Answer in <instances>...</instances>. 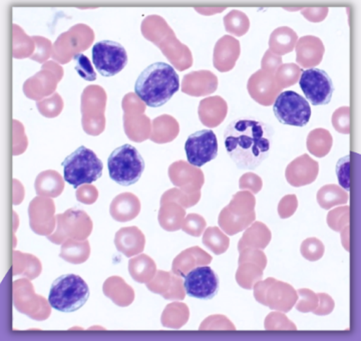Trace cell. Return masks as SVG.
Instances as JSON below:
<instances>
[{
    "instance_id": "7",
    "label": "cell",
    "mask_w": 361,
    "mask_h": 341,
    "mask_svg": "<svg viewBox=\"0 0 361 341\" xmlns=\"http://www.w3.org/2000/svg\"><path fill=\"white\" fill-rule=\"evenodd\" d=\"M92 63L103 77L111 78L128 65V54L120 42L102 40L92 46Z\"/></svg>"
},
{
    "instance_id": "3",
    "label": "cell",
    "mask_w": 361,
    "mask_h": 341,
    "mask_svg": "<svg viewBox=\"0 0 361 341\" xmlns=\"http://www.w3.org/2000/svg\"><path fill=\"white\" fill-rule=\"evenodd\" d=\"M90 298V288L82 277L66 274L51 284L49 303L61 312H75L82 309Z\"/></svg>"
},
{
    "instance_id": "4",
    "label": "cell",
    "mask_w": 361,
    "mask_h": 341,
    "mask_svg": "<svg viewBox=\"0 0 361 341\" xmlns=\"http://www.w3.org/2000/svg\"><path fill=\"white\" fill-rule=\"evenodd\" d=\"M61 166L66 182L77 189L82 184H92L103 176L104 164L94 151L80 146L65 159Z\"/></svg>"
},
{
    "instance_id": "11",
    "label": "cell",
    "mask_w": 361,
    "mask_h": 341,
    "mask_svg": "<svg viewBox=\"0 0 361 341\" xmlns=\"http://www.w3.org/2000/svg\"><path fill=\"white\" fill-rule=\"evenodd\" d=\"M248 91L257 103L263 106H270L274 103L281 87L278 85L272 73L258 70L249 79Z\"/></svg>"
},
{
    "instance_id": "14",
    "label": "cell",
    "mask_w": 361,
    "mask_h": 341,
    "mask_svg": "<svg viewBox=\"0 0 361 341\" xmlns=\"http://www.w3.org/2000/svg\"><path fill=\"white\" fill-rule=\"evenodd\" d=\"M297 42V35L291 28L283 27L277 28L271 35L269 40L270 51L282 56L291 53Z\"/></svg>"
},
{
    "instance_id": "18",
    "label": "cell",
    "mask_w": 361,
    "mask_h": 341,
    "mask_svg": "<svg viewBox=\"0 0 361 341\" xmlns=\"http://www.w3.org/2000/svg\"><path fill=\"white\" fill-rule=\"evenodd\" d=\"M73 61H75V70L80 78L87 82H94L97 80V73L87 56L82 54H78L73 56Z\"/></svg>"
},
{
    "instance_id": "13",
    "label": "cell",
    "mask_w": 361,
    "mask_h": 341,
    "mask_svg": "<svg viewBox=\"0 0 361 341\" xmlns=\"http://www.w3.org/2000/svg\"><path fill=\"white\" fill-rule=\"evenodd\" d=\"M297 63L304 68L319 65L324 54L322 40L315 37H304L296 46Z\"/></svg>"
},
{
    "instance_id": "20",
    "label": "cell",
    "mask_w": 361,
    "mask_h": 341,
    "mask_svg": "<svg viewBox=\"0 0 361 341\" xmlns=\"http://www.w3.org/2000/svg\"><path fill=\"white\" fill-rule=\"evenodd\" d=\"M336 175L338 183L344 190H350V158L349 156L341 159L336 165Z\"/></svg>"
},
{
    "instance_id": "16",
    "label": "cell",
    "mask_w": 361,
    "mask_h": 341,
    "mask_svg": "<svg viewBox=\"0 0 361 341\" xmlns=\"http://www.w3.org/2000/svg\"><path fill=\"white\" fill-rule=\"evenodd\" d=\"M302 73V70L298 68L294 63H286V65L280 66L275 75L278 85L282 89L295 85L299 79V75Z\"/></svg>"
},
{
    "instance_id": "6",
    "label": "cell",
    "mask_w": 361,
    "mask_h": 341,
    "mask_svg": "<svg viewBox=\"0 0 361 341\" xmlns=\"http://www.w3.org/2000/svg\"><path fill=\"white\" fill-rule=\"evenodd\" d=\"M273 112L279 123L294 127H305L311 118V108L307 99L293 91L282 92L277 97Z\"/></svg>"
},
{
    "instance_id": "1",
    "label": "cell",
    "mask_w": 361,
    "mask_h": 341,
    "mask_svg": "<svg viewBox=\"0 0 361 341\" xmlns=\"http://www.w3.org/2000/svg\"><path fill=\"white\" fill-rule=\"evenodd\" d=\"M274 129L255 120H235L224 132L225 149L241 170H255L269 157Z\"/></svg>"
},
{
    "instance_id": "8",
    "label": "cell",
    "mask_w": 361,
    "mask_h": 341,
    "mask_svg": "<svg viewBox=\"0 0 361 341\" xmlns=\"http://www.w3.org/2000/svg\"><path fill=\"white\" fill-rule=\"evenodd\" d=\"M299 85L311 105L325 106L331 101L334 92V82L325 70L320 68L302 70Z\"/></svg>"
},
{
    "instance_id": "17",
    "label": "cell",
    "mask_w": 361,
    "mask_h": 341,
    "mask_svg": "<svg viewBox=\"0 0 361 341\" xmlns=\"http://www.w3.org/2000/svg\"><path fill=\"white\" fill-rule=\"evenodd\" d=\"M225 25L226 30L228 32H231L233 35L238 37V27H237V25H239L240 30H241L244 35L248 32L250 23H249L246 14L240 13V11H233L231 13L226 16Z\"/></svg>"
},
{
    "instance_id": "12",
    "label": "cell",
    "mask_w": 361,
    "mask_h": 341,
    "mask_svg": "<svg viewBox=\"0 0 361 341\" xmlns=\"http://www.w3.org/2000/svg\"><path fill=\"white\" fill-rule=\"evenodd\" d=\"M318 169V163L307 155H303L302 157L297 158L287 167V181L294 187L312 183L317 177Z\"/></svg>"
},
{
    "instance_id": "21",
    "label": "cell",
    "mask_w": 361,
    "mask_h": 341,
    "mask_svg": "<svg viewBox=\"0 0 361 341\" xmlns=\"http://www.w3.org/2000/svg\"><path fill=\"white\" fill-rule=\"evenodd\" d=\"M282 63V58L279 56H275L272 51H267L262 61L263 70L266 73H272L276 72Z\"/></svg>"
},
{
    "instance_id": "19",
    "label": "cell",
    "mask_w": 361,
    "mask_h": 341,
    "mask_svg": "<svg viewBox=\"0 0 361 341\" xmlns=\"http://www.w3.org/2000/svg\"><path fill=\"white\" fill-rule=\"evenodd\" d=\"M323 245L322 241L318 239L311 238L304 241L302 246H301V252L304 257L310 261H316L319 260L323 255Z\"/></svg>"
},
{
    "instance_id": "5",
    "label": "cell",
    "mask_w": 361,
    "mask_h": 341,
    "mask_svg": "<svg viewBox=\"0 0 361 341\" xmlns=\"http://www.w3.org/2000/svg\"><path fill=\"white\" fill-rule=\"evenodd\" d=\"M111 179L121 186H130L141 179L145 170V161L132 144H126L111 151L108 159Z\"/></svg>"
},
{
    "instance_id": "10",
    "label": "cell",
    "mask_w": 361,
    "mask_h": 341,
    "mask_svg": "<svg viewBox=\"0 0 361 341\" xmlns=\"http://www.w3.org/2000/svg\"><path fill=\"white\" fill-rule=\"evenodd\" d=\"M220 281L211 267H197L185 275L184 288L190 297L211 300L218 294Z\"/></svg>"
},
{
    "instance_id": "15",
    "label": "cell",
    "mask_w": 361,
    "mask_h": 341,
    "mask_svg": "<svg viewBox=\"0 0 361 341\" xmlns=\"http://www.w3.org/2000/svg\"><path fill=\"white\" fill-rule=\"evenodd\" d=\"M317 200L324 209H330L332 206L341 205L348 202V196L336 185H327L318 192Z\"/></svg>"
},
{
    "instance_id": "9",
    "label": "cell",
    "mask_w": 361,
    "mask_h": 341,
    "mask_svg": "<svg viewBox=\"0 0 361 341\" xmlns=\"http://www.w3.org/2000/svg\"><path fill=\"white\" fill-rule=\"evenodd\" d=\"M188 162L200 168L218 155V140L211 130H202L192 134L185 144Z\"/></svg>"
},
{
    "instance_id": "2",
    "label": "cell",
    "mask_w": 361,
    "mask_h": 341,
    "mask_svg": "<svg viewBox=\"0 0 361 341\" xmlns=\"http://www.w3.org/2000/svg\"><path fill=\"white\" fill-rule=\"evenodd\" d=\"M179 89V75L166 63H155L145 68L135 84V94L149 108L165 105Z\"/></svg>"
}]
</instances>
